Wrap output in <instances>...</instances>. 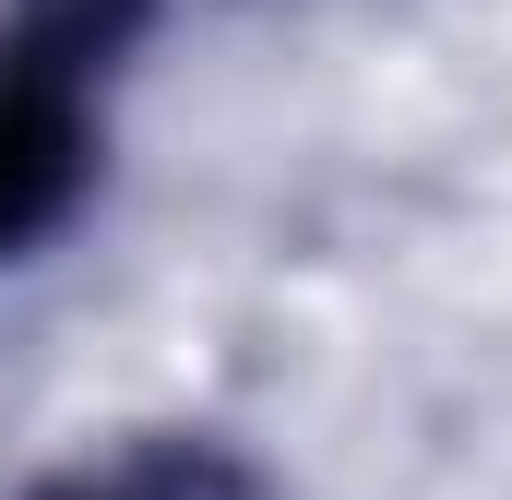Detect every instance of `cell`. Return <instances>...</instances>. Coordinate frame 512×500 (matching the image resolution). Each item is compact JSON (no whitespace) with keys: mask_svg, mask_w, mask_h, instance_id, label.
Returning <instances> with one entry per match:
<instances>
[{"mask_svg":"<svg viewBox=\"0 0 512 500\" xmlns=\"http://www.w3.org/2000/svg\"><path fill=\"white\" fill-rule=\"evenodd\" d=\"M84 191H96L84 72L48 60V48H12L0 60V262H24L36 239H60Z\"/></svg>","mask_w":512,"mask_h":500,"instance_id":"obj_1","label":"cell"},{"mask_svg":"<svg viewBox=\"0 0 512 500\" xmlns=\"http://www.w3.org/2000/svg\"><path fill=\"white\" fill-rule=\"evenodd\" d=\"M24 500H262L227 453H203V441H167V453H108V465H60V477H36Z\"/></svg>","mask_w":512,"mask_h":500,"instance_id":"obj_2","label":"cell"},{"mask_svg":"<svg viewBox=\"0 0 512 500\" xmlns=\"http://www.w3.org/2000/svg\"><path fill=\"white\" fill-rule=\"evenodd\" d=\"M155 0H36V48L48 60H84V48H108V36H131Z\"/></svg>","mask_w":512,"mask_h":500,"instance_id":"obj_3","label":"cell"}]
</instances>
